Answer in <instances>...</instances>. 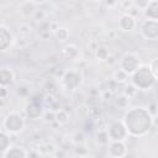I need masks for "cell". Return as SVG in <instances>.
<instances>
[{
  "label": "cell",
  "mask_w": 158,
  "mask_h": 158,
  "mask_svg": "<svg viewBox=\"0 0 158 158\" xmlns=\"http://www.w3.org/2000/svg\"><path fill=\"white\" fill-rule=\"evenodd\" d=\"M122 121L128 135L135 138L147 136L153 127V115L149 112L148 107L144 106H133L126 109Z\"/></svg>",
  "instance_id": "6da1fadb"
},
{
  "label": "cell",
  "mask_w": 158,
  "mask_h": 158,
  "mask_svg": "<svg viewBox=\"0 0 158 158\" xmlns=\"http://www.w3.org/2000/svg\"><path fill=\"white\" fill-rule=\"evenodd\" d=\"M130 81L138 90H151L156 85L157 78L148 64H141L138 69L130 77Z\"/></svg>",
  "instance_id": "7a4b0ae2"
},
{
  "label": "cell",
  "mask_w": 158,
  "mask_h": 158,
  "mask_svg": "<svg viewBox=\"0 0 158 158\" xmlns=\"http://www.w3.org/2000/svg\"><path fill=\"white\" fill-rule=\"evenodd\" d=\"M25 128V120L23 117L16 112V111H10L6 114V116L2 120V130L9 132L10 135H17L22 132Z\"/></svg>",
  "instance_id": "3957f363"
},
{
  "label": "cell",
  "mask_w": 158,
  "mask_h": 158,
  "mask_svg": "<svg viewBox=\"0 0 158 158\" xmlns=\"http://www.w3.org/2000/svg\"><path fill=\"white\" fill-rule=\"evenodd\" d=\"M83 83V73L79 68H70L65 70L62 75V85L69 90L74 91L77 90Z\"/></svg>",
  "instance_id": "277c9868"
},
{
  "label": "cell",
  "mask_w": 158,
  "mask_h": 158,
  "mask_svg": "<svg viewBox=\"0 0 158 158\" xmlns=\"http://www.w3.org/2000/svg\"><path fill=\"white\" fill-rule=\"evenodd\" d=\"M142 64L141 58L135 52H126L118 60V67L123 69L130 77L138 69V67Z\"/></svg>",
  "instance_id": "5b68a950"
},
{
  "label": "cell",
  "mask_w": 158,
  "mask_h": 158,
  "mask_svg": "<svg viewBox=\"0 0 158 158\" xmlns=\"http://www.w3.org/2000/svg\"><path fill=\"white\" fill-rule=\"evenodd\" d=\"M106 131L109 133L110 141H126L127 137L130 136L122 120H114V121H111L109 123Z\"/></svg>",
  "instance_id": "8992f818"
},
{
  "label": "cell",
  "mask_w": 158,
  "mask_h": 158,
  "mask_svg": "<svg viewBox=\"0 0 158 158\" xmlns=\"http://www.w3.org/2000/svg\"><path fill=\"white\" fill-rule=\"evenodd\" d=\"M139 33L147 41H158V21L144 19L139 26Z\"/></svg>",
  "instance_id": "52a82bcc"
},
{
  "label": "cell",
  "mask_w": 158,
  "mask_h": 158,
  "mask_svg": "<svg viewBox=\"0 0 158 158\" xmlns=\"http://www.w3.org/2000/svg\"><path fill=\"white\" fill-rule=\"evenodd\" d=\"M26 116L30 120H38L43 116L44 114V109H43V104L40 102L38 100L32 99L27 105H26Z\"/></svg>",
  "instance_id": "ba28073f"
},
{
  "label": "cell",
  "mask_w": 158,
  "mask_h": 158,
  "mask_svg": "<svg viewBox=\"0 0 158 158\" xmlns=\"http://www.w3.org/2000/svg\"><path fill=\"white\" fill-rule=\"evenodd\" d=\"M107 154L112 158H122L127 154L125 141H110L107 144Z\"/></svg>",
  "instance_id": "9c48e42d"
},
{
  "label": "cell",
  "mask_w": 158,
  "mask_h": 158,
  "mask_svg": "<svg viewBox=\"0 0 158 158\" xmlns=\"http://www.w3.org/2000/svg\"><path fill=\"white\" fill-rule=\"evenodd\" d=\"M117 26L123 32H132L137 26V19L128 12H123L118 17Z\"/></svg>",
  "instance_id": "30bf717a"
},
{
  "label": "cell",
  "mask_w": 158,
  "mask_h": 158,
  "mask_svg": "<svg viewBox=\"0 0 158 158\" xmlns=\"http://www.w3.org/2000/svg\"><path fill=\"white\" fill-rule=\"evenodd\" d=\"M15 42V36L12 31L4 23L0 25V49L6 51Z\"/></svg>",
  "instance_id": "8fae6325"
},
{
  "label": "cell",
  "mask_w": 158,
  "mask_h": 158,
  "mask_svg": "<svg viewBox=\"0 0 158 158\" xmlns=\"http://www.w3.org/2000/svg\"><path fill=\"white\" fill-rule=\"evenodd\" d=\"M60 57L64 60H75L79 57V48L73 43L65 44L60 51Z\"/></svg>",
  "instance_id": "7c38bea8"
},
{
  "label": "cell",
  "mask_w": 158,
  "mask_h": 158,
  "mask_svg": "<svg viewBox=\"0 0 158 158\" xmlns=\"http://www.w3.org/2000/svg\"><path fill=\"white\" fill-rule=\"evenodd\" d=\"M15 80V73L10 67H2L0 69V85L10 88Z\"/></svg>",
  "instance_id": "4fadbf2b"
},
{
  "label": "cell",
  "mask_w": 158,
  "mask_h": 158,
  "mask_svg": "<svg viewBox=\"0 0 158 158\" xmlns=\"http://www.w3.org/2000/svg\"><path fill=\"white\" fill-rule=\"evenodd\" d=\"M36 12V4H33L31 0H25L19 5V14L23 19H28L33 16Z\"/></svg>",
  "instance_id": "5bb4252c"
},
{
  "label": "cell",
  "mask_w": 158,
  "mask_h": 158,
  "mask_svg": "<svg viewBox=\"0 0 158 158\" xmlns=\"http://www.w3.org/2000/svg\"><path fill=\"white\" fill-rule=\"evenodd\" d=\"M27 157H28V151H26L23 147L11 146L1 158H27Z\"/></svg>",
  "instance_id": "9a60e30c"
},
{
  "label": "cell",
  "mask_w": 158,
  "mask_h": 158,
  "mask_svg": "<svg viewBox=\"0 0 158 158\" xmlns=\"http://www.w3.org/2000/svg\"><path fill=\"white\" fill-rule=\"evenodd\" d=\"M144 19H149V20H157L158 21V0L154 1H149L148 5L144 7V10L142 11Z\"/></svg>",
  "instance_id": "2e32d148"
},
{
  "label": "cell",
  "mask_w": 158,
  "mask_h": 158,
  "mask_svg": "<svg viewBox=\"0 0 158 158\" xmlns=\"http://www.w3.org/2000/svg\"><path fill=\"white\" fill-rule=\"evenodd\" d=\"M10 147H11L10 133L1 130V133H0V157H2Z\"/></svg>",
  "instance_id": "e0dca14e"
},
{
  "label": "cell",
  "mask_w": 158,
  "mask_h": 158,
  "mask_svg": "<svg viewBox=\"0 0 158 158\" xmlns=\"http://www.w3.org/2000/svg\"><path fill=\"white\" fill-rule=\"evenodd\" d=\"M112 79H114L115 83L126 84V83L130 80V75H128L123 69H121V68L118 67L117 69L114 70V73H112Z\"/></svg>",
  "instance_id": "ac0fdd59"
},
{
  "label": "cell",
  "mask_w": 158,
  "mask_h": 158,
  "mask_svg": "<svg viewBox=\"0 0 158 158\" xmlns=\"http://www.w3.org/2000/svg\"><path fill=\"white\" fill-rule=\"evenodd\" d=\"M94 54H95L96 60H99V62H106L107 58L110 57V52L105 46H98L95 48Z\"/></svg>",
  "instance_id": "d6986e66"
},
{
  "label": "cell",
  "mask_w": 158,
  "mask_h": 158,
  "mask_svg": "<svg viewBox=\"0 0 158 158\" xmlns=\"http://www.w3.org/2000/svg\"><path fill=\"white\" fill-rule=\"evenodd\" d=\"M95 142H96L99 146H107L109 142H110L107 131H106V130H99V131L95 133Z\"/></svg>",
  "instance_id": "ffe728a7"
},
{
  "label": "cell",
  "mask_w": 158,
  "mask_h": 158,
  "mask_svg": "<svg viewBox=\"0 0 158 158\" xmlns=\"http://www.w3.org/2000/svg\"><path fill=\"white\" fill-rule=\"evenodd\" d=\"M37 151L40 152V154H43V156H48V154H53L56 151H57V147L53 144V143H42L38 146Z\"/></svg>",
  "instance_id": "44dd1931"
},
{
  "label": "cell",
  "mask_w": 158,
  "mask_h": 158,
  "mask_svg": "<svg viewBox=\"0 0 158 158\" xmlns=\"http://www.w3.org/2000/svg\"><path fill=\"white\" fill-rule=\"evenodd\" d=\"M53 36L56 37L57 41H59V42H65V41L69 38V30L65 28V27H58V28L53 32Z\"/></svg>",
  "instance_id": "7402d4cb"
},
{
  "label": "cell",
  "mask_w": 158,
  "mask_h": 158,
  "mask_svg": "<svg viewBox=\"0 0 158 158\" xmlns=\"http://www.w3.org/2000/svg\"><path fill=\"white\" fill-rule=\"evenodd\" d=\"M115 105L118 107V109H128V105H130V98L126 95V94H120L115 98Z\"/></svg>",
  "instance_id": "603a6c76"
},
{
  "label": "cell",
  "mask_w": 158,
  "mask_h": 158,
  "mask_svg": "<svg viewBox=\"0 0 158 158\" xmlns=\"http://www.w3.org/2000/svg\"><path fill=\"white\" fill-rule=\"evenodd\" d=\"M17 28H19V33H20L21 36H23V37L30 36L31 32H32V26H31L28 22H21V23L17 26Z\"/></svg>",
  "instance_id": "cb8c5ba5"
},
{
  "label": "cell",
  "mask_w": 158,
  "mask_h": 158,
  "mask_svg": "<svg viewBox=\"0 0 158 158\" xmlns=\"http://www.w3.org/2000/svg\"><path fill=\"white\" fill-rule=\"evenodd\" d=\"M68 120H69V115H68V112L65 110L59 109V110L56 111V122L62 125V123H65Z\"/></svg>",
  "instance_id": "d4e9b609"
},
{
  "label": "cell",
  "mask_w": 158,
  "mask_h": 158,
  "mask_svg": "<svg viewBox=\"0 0 158 158\" xmlns=\"http://www.w3.org/2000/svg\"><path fill=\"white\" fill-rule=\"evenodd\" d=\"M137 91H138V89H137L132 83H130L128 85H126L125 89H123V94H126L130 99H132V98L137 94Z\"/></svg>",
  "instance_id": "484cf974"
},
{
  "label": "cell",
  "mask_w": 158,
  "mask_h": 158,
  "mask_svg": "<svg viewBox=\"0 0 158 158\" xmlns=\"http://www.w3.org/2000/svg\"><path fill=\"white\" fill-rule=\"evenodd\" d=\"M43 121L47 122V123H53L56 122V111L53 110H48V111H44L43 114Z\"/></svg>",
  "instance_id": "4316f807"
},
{
  "label": "cell",
  "mask_w": 158,
  "mask_h": 158,
  "mask_svg": "<svg viewBox=\"0 0 158 158\" xmlns=\"http://www.w3.org/2000/svg\"><path fill=\"white\" fill-rule=\"evenodd\" d=\"M10 91H9V88L7 86H1L0 85V99H1V106L5 105L6 100H7V96H9Z\"/></svg>",
  "instance_id": "83f0119b"
},
{
  "label": "cell",
  "mask_w": 158,
  "mask_h": 158,
  "mask_svg": "<svg viewBox=\"0 0 158 158\" xmlns=\"http://www.w3.org/2000/svg\"><path fill=\"white\" fill-rule=\"evenodd\" d=\"M148 65H149L151 70L153 72L154 77L157 78V80H158V57H156V58L151 59V60H149V63H148Z\"/></svg>",
  "instance_id": "f1b7e54d"
},
{
  "label": "cell",
  "mask_w": 158,
  "mask_h": 158,
  "mask_svg": "<svg viewBox=\"0 0 158 158\" xmlns=\"http://www.w3.org/2000/svg\"><path fill=\"white\" fill-rule=\"evenodd\" d=\"M28 93H30V88L27 85H25V84L23 85H19L17 89H16V94L19 96H27Z\"/></svg>",
  "instance_id": "f546056e"
},
{
  "label": "cell",
  "mask_w": 158,
  "mask_h": 158,
  "mask_svg": "<svg viewBox=\"0 0 158 158\" xmlns=\"http://www.w3.org/2000/svg\"><path fill=\"white\" fill-rule=\"evenodd\" d=\"M72 142H73L75 146H77V144H83V143H84V135H83L81 132L74 133L73 137H72Z\"/></svg>",
  "instance_id": "4dcf8cb0"
},
{
  "label": "cell",
  "mask_w": 158,
  "mask_h": 158,
  "mask_svg": "<svg viewBox=\"0 0 158 158\" xmlns=\"http://www.w3.org/2000/svg\"><path fill=\"white\" fill-rule=\"evenodd\" d=\"M75 151V154H79V156H88V149L83 146V144H77V148H74Z\"/></svg>",
  "instance_id": "1f68e13d"
},
{
  "label": "cell",
  "mask_w": 158,
  "mask_h": 158,
  "mask_svg": "<svg viewBox=\"0 0 158 158\" xmlns=\"http://www.w3.org/2000/svg\"><path fill=\"white\" fill-rule=\"evenodd\" d=\"M148 2H149L148 0H135V1H133V5H135L136 7H138L139 10H142V11H143V10H144V7L148 5Z\"/></svg>",
  "instance_id": "d6a6232c"
},
{
  "label": "cell",
  "mask_w": 158,
  "mask_h": 158,
  "mask_svg": "<svg viewBox=\"0 0 158 158\" xmlns=\"http://www.w3.org/2000/svg\"><path fill=\"white\" fill-rule=\"evenodd\" d=\"M126 12H128V14H131L132 16H135V17L137 19V16H138V15H139V14L142 12V10H139L138 7H136L135 5H132V6H131V7H130V9H128V10L126 11Z\"/></svg>",
  "instance_id": "836d02e7"
},
{
  "label": "cell",
  "mask_w": 158,
  "mask_h": 158,
  "mask_svg": "<svg viewBox=\"0 0 158 158\" xmlns=\"http://www.w3.org/2000/svg\"><path fill=\"white\" fill-rule=\"evenodd\" d=\"M104 1V4L109 7V9H112V7H115L116 5H117V0H102Z\"/></svg>",
  "instance_id": "e575fe53"
},
{
  "label": "cell",
  "mask_w": 158,
  "mask_h": 158,
  "mask_svg": "<svg viewBox=\"0 0 158 158\" xmlns=\"http://www.w3.org/2000/svg\"><path fill=\"white\" fill-rule=\"evenodd\" d=\"M33 4H36V5H41V4H43V2H46V0H31Z\"/></svg>",
  "instance_id": "d590c367"
},
{
  "label": "cell",
  "mask_w": 158,
  "mask_h": 158,
  "mask_svg": "<svg viewBox=\"0 0 158 158\" xmlns=\"http://www.w3.org/2000/svg\"><path fill=\"white\" fill-rule=\"evenodd\" d=\"M148 1H154V0H148Z\"/></svg>",
  "instance_id": "8d00e7d4"
},
{
  "label": "cell",
  "mask_w": 158,
  "mask_h": 158,
  "mask_svg": "<svg viewBox=\"0 0 158 158\" xmlns=\"http://www.w3.org/2000/svg\"><path fill=\"white\" fill-rule=\"evenodd\" d=\"M95 1H99V0H95Z\"/></svg>",
  "instance_id": "74e56055"
}]
</instances>
